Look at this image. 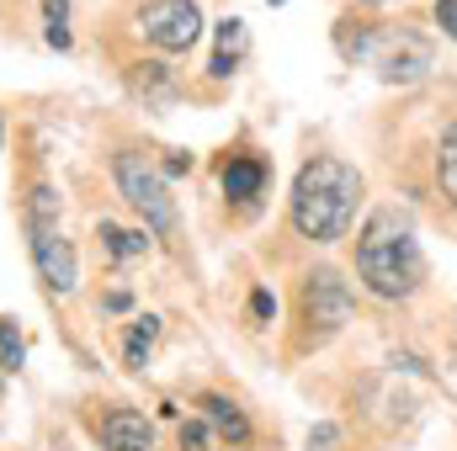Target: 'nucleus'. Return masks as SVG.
<instances>
[{
    "mask_svg": "<svg viewBox=\"0 0 457 451\" xmlns=\"http://www.w3.org/2000/svg\"><path fill=\"white\" fill-rule=\"evenodd\" d=\"M356 276L372 298L383 303H404L420 292L426 282V255H420V239H415V224L410 213L399 208H378L361 234H356Z\"/></svg>",
    "mask_w": 457,
    "mask_h": 451,
    "instance_id": "f257e3e1",
    "label": "nucleus"
},
{
    "mask_svg": "<svg viewBox=\"0 0 457 451\" xmlns=\"http://www.w3.org/2000/svg\"><path fill=\"white\" fill-rule=\"evenodd\" d=\"M356 208H361V170L345 165L341 154H314L298 181H293V197H287V213L293 228L314 244H336L351 234L356 224Z\"/></svg>",
    "mask_w": 457,
    "mask_h": 451,
    "instance_id": "f03ea898",
    "label": "nucleus"
},
{
    "mask_svg": "<svg viewBox=\"0 0 457 451\" xmlns=\"http://www.w3.org/2000/svg\"><path fill=\"white\" fill-rule=\"evenodd\" d=\"M27 244H32V266H37L43 287L70 298L80 266H75L70 239L59 234V197H54V186H32V197H27Z\"/></svg>",
    "mask_w": 457,
    "mask_h": 451,
    "instance_id": "7ed1b4c3",
    "label": "nucleus"
},
{
    "mask_svg": "<svg viewBox=\"0 0 457 451\" xmlns=\"http://www.w3.org/2000/svg\"><path fill=\"white\" fill-rule=\"evenodd\" d=\"M112 181H117V192H122V202L144 218V234H154V239H170V234H176V197H170V181H165L144 154H133V149L112 154Z\"/></svg>",
    "mask_w": 457,
    "mask_h": 451,
    "instance_id": "20e7f679",
    "label": "nucleus"
},
{
    "mask_svg": "<svg viewBox=\"0 0 457 451\" xmlns=\"http://www.w3.org/2000/svg\"><path fill=\"white\" fill-rule=\"evenodd\" d=\"M138 32L160 53H187L203 37V11H197V0H149L138 11Z\"/></svg>",
    "mask_w": 457,
    "mask_h": 451,
    "instance_id": "39448f33",
    "label": "nucleus"
},
{
    "mask_svg": "<svg viewBox=\"0 0 457 451\" xmlns=\"http://www.w3.org/2000/svg\"><path fill=\"white\" fill-rule=\"evenodd\" d=\"M345 319H351V287L341 282V271H314L303 282V324L314 330V340L336 335Z\"/></svg>",
    "mask_w": 457,
    "mask_h": 451,
    "instance_id": "423d86ee",
    "label": "nucleus"
},
{
    "mask_svg": "<svg viewBox=\"0 0 457 451\" xmlns=\"http://www.w3.org/2000/svg\"><path fill=\"white\" fill-rule=\"evenodd\" d=\"M431 70V53H426V43L420 37H410V32H399V37H383V53H378V75L394 86H410V80H420Z\"/></svg>",
    "mask_w": 457,
    "mask_h": 451,
    "instance_id": "0eeeda50",
    "label": "nucleus"
},
{
    "mask_svg": "<svg viewBox=\"0 0 457 451\" xmlns=\"http://www.w3.org/2000/svg\"><path fill=\"white\" fill-rule=\"evenodd\" d=\"M96 436L107 451H154V430L138 409H107L96 420Z\"/></svg>",
    "mask_w": 457,
    "mask_h": 451,
    "instance_id": "6e6552de",
    "label": "nucleus"
},
{
    "mask_svg": "<svg viewBox=\"0 0 457 451\" xmlns=\"http://www.w3.org/2000/svg\"><path fill=\"white\" fill-rule=\"evenodd\" d=\"M197 409H203V420L213 425V436H224L228 447H250V420L239 414L234 398H224V393H203Z\"/></svg>",
    "mask_w": 457,
    "mask_h": 451,
    "instance_id": "1a4fd4ad",
    "label": "nucleus"
},
{
    "mask_svg": "<svg viewBox=\"0 0 457 451\" xmlns=\"http://www.w3.org/2000/svg\"><path fill=\"white\" fill-rule=\"evenodd\" d=\"M266 181H271V170H266V160H255V154H234L224 165V197H234V202L261 197Z\"/></svg>",
    "mask_w": 457,
    "mask_h": 451,
    "instance_id": "9d476101",
    "label": "nucleus"
},
{
    "mask_svg": "<svg viewBox=\"0 0 457 451\" xmlns=\"http://www.w3.org/2000/svg\"><path fill=\"white\" fill-rule=\"evenodd\" d=\"M245 48H250L245 21H239V16H224V21H219V53H213V64H208V75H213V80H228V75L239 70Z\"/></svg>",
    "mask_w": 457,
    "mask_h": 451,
    "instance_id": "9b49d317",
    "label": "nucleus"
},
{
    "mask_svg": "<svg viewBox=\"0 0 457 451\" xmlns=\"http://www.w3.org/2000/svg\"><path fill=\"white\" fill-rule=\"evenodd\" d=\"M102 244H107L112 260H138V255L149 250V234H144V228H117V224L102 218Z\"/></svg>",
    "mask_w": 457,
    "mask_h": 451,
    "instance_id": "f8f14e48",
    "label": "nucleus"
},
{
    "mask_svg": "<svg viewBox=\"0 0 457 451\" xmlns=\"http://www.w3.org/2000/svg\"><path fill=\"white\" fill-rule=\"evenodd\" d=\"M160 340V319L154 314H144V319H133V330H128V345H122V361L133 366V372H144V361H149V345Z\"/></svg>",
    "mask_w": 457,
    "mask_h": 451,
    "instance_id": "ddd939ff",
    "label": "nucleus"
},
{
    "mask_svg": "<svg viewBox=\"0 0 457 451\" xmlns=\"http://www.w3.org/2000/svg\"><path fill=\"white\" fill-rule=\"evenodd\" d=\"M436 181H442V197L457 208V122H447V133L436 144Z\"/></svg>",
    "mask_w": 457,
    "mask_h": 451,
    "instance_id": "4468645a",
    "label": "nucleus"
},
{
    "mask_svg": "<svg viewBox=\"0 0 457 451\" xmlns=\"http://www.w3.org/2000/svg\"><path fill=\"white\" fill-rule=\"evenodd\" d=\"M43 21H48V48H70V0H43Z\"/></svg>",
    "mask_w": 457,
    "mask_h": 451,
    "instance_id": "2eb2a0df",
    "label": "nucleus"
},
{
    "mask_svg": "<svg viewBox=\"0 0 457 451\" xmlns=\"http://www.w3.org/2000/svg\"><path fill=\"white\" fill-rule=\"evenodd\" d=\"M21 361H27V345L11 319H0V372H21Z\"/></svg>",
    "mask_w": 457,
    "mask_h": 451,
    "instance_id": "dca6fc26",
    "label": "nucleus"
},
{
    "mask_svg": "<svg viewBox=\"0 0 457 451\" xmlns=\"http://www.w3.org/2000/svg\"><path fill=\"white\" fill-rule=\"evenodd\" d=\"M208 447H213V425H208L203 414L187 420V425H181V451H208Z\"/></svg>",
    "mask_w": 457,
    "mask_h": 451,
    "instance_id": "f3484780",
    "label": "nucleus"
},
{
    "mask_svg": "<svg viewBox=\"0 0 457 451\" xmlns=\"http://www.w3.org/2000/svg\"><path fill=\"white\" fill-rule=\"evenodd\" d=\"M271 314H277V298H271L266 287H255V292H250V319H261V324H266Z\"/></svg>",
    "mask_w": 457,
    "mask_h": 451,
    "instance_id": "a211bd4d",
    "label": "nucleus"
},
{
    "mask_svg": "<svg viewBox=\"0 0 457 451\" xmlns=\"http://www.w3.org/2000/svg\"><path fill=\"white\" fill-rule=\"evenodd\" d=\"M336 441H341V430H336V425H330V420H325V425H314V430H309V451H330V447H336Z\"/></svg>",
    "mask_w": 457,
    "mask_h": 451,
    "instance_id": "6ab92c4d",
    "label": "nucleus"
},
{
    "mask_svg": "<svg viewBox=\"0 0 457 451\" xmlns=\"http://www.w3.org/2000/svg\"><path fill=\"white\" fill-rule=\"evenodd\" d=\"M436 27L447 37H457V0H436Z\"/></svg>",
    "mask_w": 457,
    "mask_h": 451,
    "instance_id": "aec40b11",
    "label": "nucleus"
},
{
    "mask_svg": "<svg viewBox=\"0 0 457 451\" xmlns=\"http://www.w3.org/2000/svg\"><path fill=\"white\" fill-rule=\"evenodd\" d=\"M187 170H192V154L170 149V160H165V170H160V176H165V181H176V176H187Z\"/></svg>",
    "mask_w": 457,
    "mask_h": 451,
    "instance_id": "412c9836",
    "label": "nucleus"
},
{
    "mask_svg": "<svg viewBox=\"0 0 457 451\" xmlns=\"http://www.w3.org/2000/svg\"><path fill=\"white\" fill-rule=\"evenodd\" d=\"M128 303H133V298H128V292H122V287H117V292H107V314H122V308H128Z\"/></svg>",
    "mask_w": 457,
    "mask_h": 451,
    "instance_id": "4be33fe9",
    "label": "nucleus"
},
{
    "mask_svg": "<svg viewBox=\"0 0 457 451\" xmlns=\"http://www.w3.org/2000/svg\"><path fill=\"white\" fill-rule=\"evenodd\" d=\"M271 5H282V0H271Z\"/></svg>",
    "mask_w": 457,
    "mask_h": 451,
    "instance_id": "5701e85b",
    "label": "nucleus"
}]
</instances>
